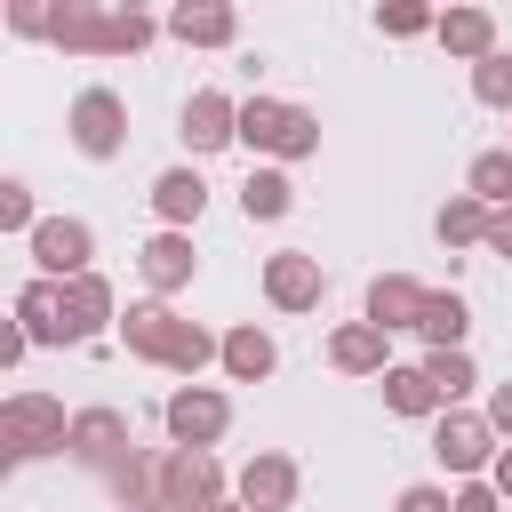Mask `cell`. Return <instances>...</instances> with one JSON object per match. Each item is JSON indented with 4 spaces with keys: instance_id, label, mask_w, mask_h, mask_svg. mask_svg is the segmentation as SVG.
<instances>
[{
    "instance_id": "cell-1",
    "label": "cell",
    "mask_w": 512,
    "mask_h": 512,
    "mask_svg": "<svg viewBox=\"0 0 512 512\" xmlns=\"http://www.w3.org/2000/svg\"><path fill=\"white\" fill-rule=\"evenodd\" d=\"M48 40L64 56H136L152 40V16L144 8H96V0H64L48 8Z\"/></svg>"
},
{
    "instance_id": "cell-2",
    "label": "cell",
    "mask_w": 512,
    "mask_h": 512,
    "mask_svg": "<svg viewBox=\"0 0 512 512\" xmlns=\"http://www.w3.org/2000/svg\"><path fill=\"white\" fill-rule=\"evenodd\" d=\"M64 440H72L64 400H48V392H8V400H0V456H8V464L64 456Z\"/></svg>"
},
{
    "instance_id": "cell-3",
    "label": "cell",
    "mask_w": 512,
    "mask_h": 512,
    "mask_svg": "<svg viewBox=\"0 0 512 512\" xmlns=\"http://www.w3.org/2000/svg\"><path fill=\"white\" fill-rule=\"evenodd\" d=\"M240 144L264 152V160H312V152H320V120H312L304 104L248 96V104H240Z\"/></svg>"
},
{
    "instance_id": "cell-4",
    "label": "cell",
    "mask_w": 512,
    "mask_h": 512,
    "mask_svg": "<svg viewBox=\"0 0 512 512\" xmlns=\"http://www.w3.org/2000/svg\"><path fill=\"white\" fill-rule=\"evenodd\" d=\"M432 456L456 472V480H488L496 472V424H488V408H440L432 416Z\"/></svg>"
},
{
    "instance_id": "cell-5",
    "label": "cell",
    "mask_w": 512,
    "mask_h": 512,
    "mask_svg": "<svg viewBox=\"0 0 512 512\" xmlns=\"http://www.w3.org/2000/svg\"><path fill=\"white\" fill-rule=\"evenodd\" d=\"M160 424H168V448H216L232 432V400L216 384H176L160 400Z\"/></svg>"
},
{
    "instance_id": "cell-6",
    "label": "cell",
    "mask_w": 512,
    "mask_h": 512,
    "mask_svg": "<svg viewBox=\"0 0 512 512\" xmlns=\"http://www.w3.org/2000/svg\"><path fill=\"white\" fill-rule=\"evenodd\" d=\"M64 128H72V144H80L88 160H112V152L128 144V96H120V88H80L72 112H64Z\"/></svg>"
},
{
    "instance_id": "cell-7",
    "label": "cell",
    "mask_w": 512,
    "mask_h": 512,
    "mask_svg": "<svg viewBox=\"0 0 512 512\" xmlns=\"http://www.w3.org/2000/svg\"><path fill=\"white\" fill-rule=\"evenodd\" d=\"M64 456H72V464H88V472H120V464L136 456V432H128V416H120V408H80V416H72Z\"/></svg>"
},
{
    "instance_id": "cell-8",
    "label": "cell",
    "mask_w": 512,
    "mask_h": 512,
    "mask_svg": "<svg viewBox=\"0 0 512 512\" xmlns=\"http://www.w3.org/2000/svg\"><path fill=\"white\" fill-rule=\"evenodd\" d=\"M320 296H328V272H320L312 248L264 256V304H272V312H320Z\"/></svg>"
},
{
    "instance_id": "cell-9",
    "label": "cell",
    "mask_w": 512,
    "mask_h": 512,
    "mask_svg": "<svg viewBox=\"0 0 512 512\" xmlns=\"http://www.w3.org/2000/svg\"><path fill=\"white\" fill-rule=\"evenodd\" d=\"M88 256H96V232H88L80 216H40V232H32L40 280H80V272H96Z\"/></svg>"
},
{
    "instance_id": "cell-10",
    "label": "cell",
    "mask_w": 512,
    "mask_h": 512,
    "mask_svg": "<svg viewBox=\"0 0 512 512\" xmlns=\"http://www.w3.org/2000/svg\"><path fill=\"white\" fill-rule=\"evenodd\" d=\"M176 136H184L192 152H224V144H240V104H232L224 88H192L184 112H176Z\"/></svg>"
},
{
    "instance_id": "cell-11",
    "label": "cell",
    "mask_w": 512,
    "mask_h": 512,
    "mask_svg": "<svg viewBox=\"0 0 512 512\" xmlns=\"http://www.w3.org/2000/svg\"><path fill=\"white\" fill-rule=\"evenodd\" d=\"M224 504V464L208 448H168V512H216Z\"/></svg>"
},
{
    "instance_id": "cell-12",
    "label": "cell",
    "mask_w": 512,
    "mask_h": 512,
    "mask_svg": "<svg viewBox=\"0 0 512 512\" xmlns=\"http://www.w3.org/2000/svg\"><path fill=\"white\" fill-rule=\"evenodd\" d=\"M136 272H144L152 304H168L176 288H192V272H200V256H192V232H152V240L136 248Z\"/></svg>"
},
{
    "instance_id": "cell-13",
    "label": "cell",
    "mask_w": 512,
    "mask_h": 512,
    "mask_svg": "<svg viewBox=\"0 0 512 512\" xmlns=\"http://www.w3.org/2000/svg\"><path fill=\"white\" fill-rule=\"evenodd\" d=\"M56 312H64V344H88V336H104V320H112V280H104V272L56 280Z\"/></svg>"
},
{
    "instance_id": "cell-14",
    "label": "cell",
    "mask_w": 512,
    "mask_h": 512,
    "mask_svg": "<svg viewBox=\"0 0 512 512\" xmlns=\"http://www.w3.org/2000/svg\"><path fill=\"white\" fill-rule=\"evenodd\" d=\"M232 496H240L248 512H288V504H296V464H288L280 448H256V456L240 464Z\"/></svg>"
},
{
    "instance_id": "cell-15",
    "label": "cell",
    "mask_w": 512,
    "mask_h": 512,
    "mask_svg": "<svg viewBox=\"0 0 512 512\" xmlns=\"http://www.w3.org/2000/svg\"><path fill=\"white\" fill-rule=\"evenodd\" d=\"M168 32H176L184 48H232V40H240V8H232V0H176V8H168Z\"/></svg>"
},
{
    "instance_id": "cell-16",
    "label": "cell",
    "mask_w": 512,
    "mask_h": 512,
    "mask_svg": "<svg viewBox=\"0 0 512 512\" xmlns=\"http://www.w3.org/2000/svg\"><path fill=\"white\" fill-rule=\"evenodd\" d=\"M120 344H128L136 360L168 368V360H176V344H184V320H176L168 304H128V320H120Z\"/></svg>"
},
{
    "instance_id": "cell-17",
    "label": "cell",
    "mask_w": 512,
    "mask_h": 512,
    "mask_svg": "<svg viewBox=\"0 0 512 512\" xmlns=\"http://www.w3.org/2000/svg\"><path fill=\"white\" fill-rule=\"evenodd\" d=\"M112 496L128 512H168V448H136L120 472H112Z\"/></svg>"
},
{
    "instance_id": "cell-18",
    "label": "cell",
    "mask_w": 512,
    "mask_h": 512,
    "mask_svg": "<svg viewBox=\"0 0 512 512\" xmlns=\"http://www.w3.org/2000/svg\"><path fill=\"white\" fill-rule=\"evenodd\" d=\"M424 296H432L424 280H408V272H376V280H368V320H376L384 336H392V328H416V320H424Z\"/></svg>"
},
{
    "instance_id": "cell-19",
    "label": "cell",
    "mask_w": 512,
    "mask_h": 512,
    "mask_svg": "<svg viewBox=\"0 0 512 512\" xmlns=\"http://www.w3.org/2000/svg\"><path fill=\"white\" fill-rule=\"evenodd\" d=\"M328 360H336L344 376H384V368H392V344H384L376 320H344V328L328 336Z\"/></svg>"
},
{
    "instance_id": "cell-20",
    "label": "cell",
    "mask_w": 512,
    "mask_h": 512,
    "mask_svg": "<svg viewBox=\"0 0 512 512\" xmlns=\"http://www.w3.org/2000/svg\"><path fill=\"white\" fill-rule=\"evenodd\" d=\"M432 40H440L456 64H488V56H496V16H488V8H448Z\"/></svg>"
},
{
    "instance_id": "cell-21",
    "label": "cell",
    "mask_w": 512,
    "mask_h": 512,
    "mask_svg": "<svg viewBox=\"0 0 512 512\" xmlns=\"http://www.w3.org/2000/svg\"><path fill=\"white\" fill-rule=\"evenodd\" d=\"M152 208H160V224H168V232L200 224V208H208V184H200V168H160V176H152Z\"/></svg>"
},
{
    "instance_id": "cell-22",
    "label": "cell",
    "mask_w": 512,
    "mask_h": 512,
    "mask_svg": "<svg viewBox=\"0 0 512 512\" xmlns=\"http://www.w3.org/2000/svg\"><path fill=\"white\" fill-rule=\"evenodd\" d=\"M280 368V344L256 328V320H240V328H224V376L232 384H264Z\"/></svg>"
},
{
    "instance_id": "cell-23",
    "label": "cell",
    "mask_w": 512,
    "mask_h": 512,
    "mask_svg": "<svg viewBox=\"0 0 512 512\" xmlns=\"http://www.w3.org/2000/svg\"><path fill=\"white\" fill-rule=\"evenodd\" d=\"M488 216L496 208H480L472 192H448L440 216H432V232H440V248H488Z\"/></svg>"
},
{
    "instance_id": "cell-24",
    "label": "cell",
    "mask_w": 512,
    "mask_h": 512,
    "mask_svg": "<svg viewBox=\"0 0 512 512\" xmlns=\"http://www.w3.org/2000/svg\"><path fill=\"white\" fill-rule=\"evenodd\" d=\"M464 328H472L464 296H456V288H432V296H424V320H416V336H424L432 352H464Z\"/></svg>"
},
{
    "instance_id": "cell-25",
    "label": "cell",
    "mask_w": 512,
    "mask_h": 512,
    "mask_svg": "<svg viewBox=\"0 0 512 512\" xmlns=\"http://www.w3.org/2000/svg\"><path fill=\"white\" fill-rule=\"evenodd\" d=\"M376 384H384V408H392V416H440V408H448V400L432 392L424 360H416V368H400V360H392V368H384Z\"/></svg>"
},
{
    "instance_id": "cell-26",
    "label": "cell",
    "mask_w": 512,
    "mask_h": 512,
    "mask_svg": "<svg viewBox=\"0 0 512 512\" xmlns=\"http://www.w3.org/2000/svg\"><path fill=\"white\" fill-rule=\"evenodd\" d=\"M16 328L32 344H64V312H56V280H24L16 288Z\"/></svg>"
},
{
    "instance_id": "cell-27",
    "label": "cell",
    "mask_w": 512,
    "mask_h": 512,
    "mask_svg": "<svg viewBox=\"0 0 512 512\" xmlns=\"http://www.w3.org/2000/svg\"><path fill=\"white\" fill-rule=\"evenodd\" d=\"M240 208H248V224H272V216H288V208H296V184H288L280 168H248Z\"/></svg>"
},
{
    "instance_id": "cell-28",
    "label": "cell",
    "mask_w": 512,
    "mask_h": 512,
    "mask_svg": "<svg viewBox=\"0 0 512 512\" xmlns=\"http://www.w3.org/2000/svg\"><path fill=\"white\" fill-rule=\"evenodd\" d=\"M464 192H472L480 208H512V152H504V144L480 152V160L464 168Z\"/></svg>"
},
{
    "instance_id": "cell-29",
    "label": "cell",
    "mask_w": 512,
    "mask_h": 512,
    "mask_svg": "<svg viewBox=\"0 0 512 512\" xmlns=\"http://www.w3.org/2000/svg\"><path fill=\"white\" fill-rule=\"evenodd\" d=\"M424 376H432V392H440L448 408H464V392L480 384V376H472V352H424Z\"/></svg>"
},
{
    "instance_id": "cell-30",
    "label": "cell",
    "mask_w": 512,
    "mask_h": 512,
    "mask_svg": "<svg viewBox=\"0 0 512 512\" xmlns=\"http://www.w3.org/2000/svg\"><path fill=\"white\" fill-rule=\"evenodd\" d=\"M376 32L384 40H416V32H440V16L424 0H392V8H376Z\"/></svg>"
},
{
    "instance_id": "cell-31",
    "label": "cell",
    "mask_w": 512,
    "mask_h": 512,
    "mask_svg": "<svg viewBox=\"0 0 512 512\" xmlns=\"http://www.w3.org/2000/svg\"><path fill=\"white\" fill-rule=\"evenodd\" d=\"M472 96L496 104V112H512V48H496L488 64H472Z\"/></svg>"
},
{
    "instance_id": "cell-32",
    "label": "cell",
    "mask_w": 512,
    "mask_h": 512,
    "mask_svg": "<svg viewBox=\"0 0 512 512\" xmlns=\"http://www.w3.org/2000/svg\"><path fill=\"white\" fill-rule=\"evenodd\" d=\"M0 232H24V240L40 232V216H32V184H24V176L0 184Z\"/></svg>"
},
{
    "instance_id": "cell-33",
    "label": "cell",
    "mask_w": 512,
    "mask_h": 512,
    "mask_svg": "<svg viewBox=\"0 0 512 512\" xmlns=\"http://www.w3.org/2000/svg\"><path fill=\"white\" fill-rule=\"evenodd\" d=\"M392 512H456V496L448 488H432V480H416V488H400V504Z\"/></svg>"
},
{
    "instance_id": "cell-34",
    "label": "cell",
    "mask_w": 512,
    "mask_h": 512,
    "mask_svg": "<svg viewBox=\"0 0 512 512\" xmlns=\"http://www.w3.org/2000/svg\"><path fill=\"white\" fill-rule=\"evenodd\" d=\"M8 32H24V40H48V8H40V0H16V8H8Z\"/></svg>"
},
{
    "instance_id": "cell-35",
    "label": "cell",
    "mask_w": 512,
    "mask_h": 512,
    "mask_svg": "<svg viewBox=\"0 0 512 512\" xmlns=\"http://www.w3.org/2000/svg\"><path fill=\"white\" fill-rule=\"evenodd\" d=\"M456 512H504L496 480H464V488H456Z\"/></svg>"
},
{
    "instance_id": "cell-36",
    "label": "cell",
    "mask_w": 512,
    "mask_h": 512,
    "mask_svg": "<svg viewBox=\"0 0 512 512\" xmlns=\"http://www.w3.org/2000/svg\"><path fill=\"white\" fill-rule=\"evenodd\" d=\"M488 424H496V440H512V376L488 392Z\"/></svg>"
},
{
    "instance_id": "cell-37",
    "label": "cell",
    "mask_w": 512,
    "mask_h": 512,
    "mask_svg": "<svg viewBox=\"0 0 512 512\" xmlns=\"http://www.w3.org/2000/svg\"><path fill=\"white\" fill-rule=\"evenodd\" d=\"M488 256H504V264H512V208H496V216H488Z\"/></svg>"
},
{
    "instance_id": "cell-38",
    "label": "cell",
    "mask_w": 512,
    "mask_h": 512,
    "mask_svg": "<svg viewBox=\"0 0 512 512\" xmlns=\"http://www.w3.org/2000/svg\"><path fill=\"white\" fill-rule=\"evenodd\" d=\"M24 352H32V336H24V328H16V320H8V328H0V368H16V360H24Z\"/></svg>"
},
{
    "instance_id": "cell-39",
    "label": "cell",
    "mask_w": 512,
    "mask_h": 512,
    "mask_svg": "<svg viewBox=\"0 0 512 512\" xmlns=\"http://www.w3.org/2000/svg\"><path fill=\"white\" fill-rule=\"evenodd\" d=\"M488 480H496V496H504V504H512V448H504V456H496V472H488Z\"/></svg>"
},
{
    "instance_id": "cell-40",
    "label": "cell",
    "mask_w": 512,
    "mask_h": 512,
    "mask_svg": "<svg viewBox=\"0 0 512 512\" xmlns=\"http://www.w3.org/2000/svg\"><path fill=\"white\" fill-rule=\"evenodd\" d=\"M216 512H248V504H216Z\"/></svg>"
},
{
    "instance_id": "cell-41",
    "label": "cell",
    "mask_w": 512,
    "mask_h": 512,
    "mask_svg": "<svg viewBox=\"0 0 512 512\" xmlns=\"http://www.w3.org/2000/svg\"><path fill=\"white\" fill-rule=\"evenodd\" d=\"M504 152H512V144H504Z\"/></svg>"
}]
</instances>
